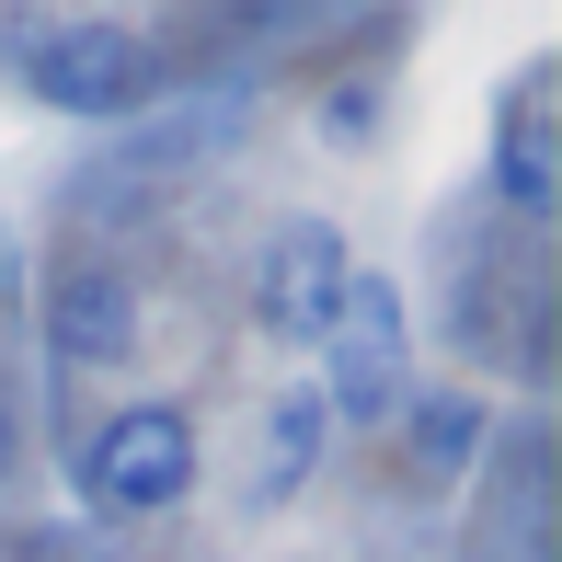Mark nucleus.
<instances>
[{
    "label": "nucleus",
    "instance_id": "obj_1",
    "mask_svg": "<svg viewBox=\"0 0 562 562\" xmlns=\"http://www.w3.org/2000/svg\"><path fill=\"white\" fill-rule=\"evenodd\" d=\"M195 494V414L184 402H126L81 437V505L92 517H161Z\"/></svg>",
    "mask_w": 562,
    "mask_h": 562
},
{
    "label": "nucleus",
    "instance_id": "obj_2",
    "mask_svg": "<svg viewBox=\"0 0 562 562\" xmlns=\"http://www.w3.org/2000/svg\"><path fill=\"white\" fill-rule=\"evenodd\" d=\"M345 276H356V252H345V229L334 218H276L265 229V252H252V322H265L276 345H334V311H345Z\"/></svg>",
    "mask_w": 562,
    "mask_h": 562
},
{
    "label": "nucleus",
    "instance_id": "obj_3",
    "mask_svg": "<svg viewBox=\"0 0 562 562\" xmlns=\"http://www.w3.org/2000/svg\"><path fill=\"white\" fill-rule=\"evenodd\" d=\"M23 92L58 115H138L161 92V58H149L126 23H46L23 46Z\"/></svg>",
    "mask_w": 562,
    "mask_h": 562
},
{
    "label": "nucleus",
    "instance_id": "obj_4",
    "mask_svg": "<svg viewBox=\"0 0 562 562\" xmlns=\"http://www.w3.org/2000/svg\"><path fill=\"white\" fill-rule=\"evenodd\" d=\"M334 379H311L334 425H391L402 414V288L391 276H345V311H334Z\"/></svg>",
    "mask_w": 562,
    "mask_h": 562
},
{
    "label": "nucleus",
    "instance_id": "obj_5",
    "mask_svg": "<svg viewBox=\"0 0 562 562\" xmlns=\"http://www.w3.org/2000/svg\"><path fill=\"white\" fill-rule=\"evenodd\" d=\"M46 345L69 356V368H92V356H126L138 345V299H126V276L115 265H92V252H69L58 276H46Z\"/></svg>",
    "mask_w": 562,
    "mask_h": 562
},
{
    "label": "nucleus",
    "instance_id": "obj_6",
    "mask_svg": "<svg viewBox=\"0 0 562 562\" xmlns=\"http://www.w3.org/2000/svg\"><path fill=\"white\" fill-rule=\"evenodd\" d=\"M322 448H334V414H322V391H288V402L265 414V459H252V517H276V505H299V494H311Z\"/></svg>",
    "mask_w": 562,
    "mask_h": 562
},
{
    "label": "nucleus",
    "instance_id": "obj_7",
    "mask_svg": "<svg viewBox=\"0 0 562 562\" xmlns=\"http://www.w3.org/2000/svg\"><path fill=\"white\" fill-rule=\"evenodd\" d=\"M540 104H551V69H528V81L505 92V138H494V184H505V207H528V218H540L551 195H562L551 138H540Z\"/></svg>",
    "mask_w": 562,
    "mask_h": 562
},
{
    "label": "nucleus",
    "instance_id": "obj_8",
    "mask_svg": "<svg viewBox=\"0 0 562 562\" xmlns=\"http://www.w3.org/2000/svg\"><path fill=\"white\" fill-rule=\"evenodd\" d=\"M402 425H414V459H425L437 482L482 459V402H471V391H425V402H402Z\"/></svg>",
    "mask_w": 562,
    "mask_h": 562
},
{
    "label": "nucleus",
    "instance_id": "obj_9",
    "mask_svg": "<svg viewBox=\"0 0 562 562\" xmlns=\"http://www.w3.org/2000/svg\"><path fill=\"white\" fill-rule=\"evenodd\" d=\"M368 126H379V81H345V92H322V138H334V149H356Z\"/></svg>",
    "mask_w": 562,
    "mask_h": 562
},
{
    "label": "nucleus",
    "instance_id": "obj_10",
    "mask_svg": "<svg viewBox=\"0 0 562 562\" xmlns=\"http://www.w3.org/2000/svg\"><path fill=\"white\" fill-rule=\"evenodd\" d=\"M12 459H23V414H12V391H0V482H12Z\"/></svg>",
    "mask_w": 562,
    "mask_h": 562
}]
</instances>
